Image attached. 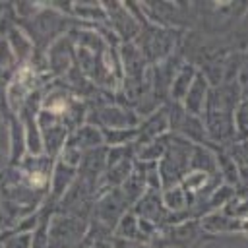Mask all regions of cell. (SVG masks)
<instances>
[{
    "instance_id": "obj_1",
    "label": "cell",
    "mask_w": 248,
    "mask_h": 248,
    "mask_svg": "<svg viewBox=\"0 0 248 248\" xmlns=\"http://www.w3.org/2000/svg\"><path fill=\"white\" fill-rule=\"evenodd\" d=\"M89 229V221L54 211L48 217V248H79Z\"/></svg>"
},
{
    "instance_id": "obj_2",
    "label": "cell",
    "mask_w": 248,
    "mask_h": 248,
    "mask_svg": "<svg viewBox=\"0 0 248 248\" xmlns=\"http://www.w3.org/2000/svg\"><path fill=\"white\" fill-rule=\"evenodd\" d=\"M85 122L97 126L99 130H114V128H138L141 118L132 107H124L116 103H103L87 110Z\"/></svg>"
},
{
    "instance_id": "obj_3",
    "label": "cell",
    "mask_w": 248,
    "mask_h": 248,
    "mask_svg": "<svg viewBox=\"0 0 248 248\" xmlns=\"http://www.w3.org/2000/svg\"><path fill=\"white\" fill-rule=\"evenodd\" d=\"M130 209H132V203L126 200L120 188H105L97 196L91 221H97L114 232V227L118 225L122 215L128 213Z\"/></svg>"
},
{
    "instance_id": "obj_4",
    "label": "cell",
    "mask_w": 248,
    "mask_h": 248,
    "mask_svg": "<svg viewBox=\"0 0 248 248\" xmlns=\"http://www.w3.org/2000/svg\"><path fill=\"white\" fill-rule=\"evenodd\" d=\"M169 132H170L169 103H165L163 107H159L157 110H153L151 114H147L145 118H141L140 126H138V140H136V143H145V141L163 138Z\"/></svg>"
},
{
    "instance_id": "obj_5",
    "label": "cell",
    "mask_w": 248,
    "mask_h": 248,
    "mask_svg": "<svg viewBox=\"0 0 248 248\" xmlns=\"http://www.w3.org/2000/svg\"><path fill=\"white\" fill-rule=\"evenodd\" d=\"M202 232L205 236H232L240 234V221L223 213V211H209L200 219Z\"/></svg>"
},
{
    "instance_id": "obj_6",
    "label": "cell",
    "mask_w": 248,
    "mask_h": 248,
    "mask_svg": "<svg viewBox=\"0 0 248 248\" xmlns=\"http://www.w3.org/2000/svg\"><path fill=\"white\" fill-rule=\"evenodd\" d=\"M76 178H78V169L76 167H70V165H66V163H62V161L56 159L54 169H52V176H50V188H48L46 202H50L56 207V203L72 188V184L76 182Z\"/></svg>"
},
{
    "instance_id": "obj_7",
    "label": "cell",
    "mask_w": 248,
    "mask_h": 248,
    "mask_svg": "<svg viewBox=\"0 0 248 248\" xmlns=\"http://www.w3.org/2000/svg\"><path fill=\"white\" fill-rule=\"evenodd\" d=\"M74 64V43L70 37H58L48 48V70L54 76L68 74Z\"/></svg>"
},
{
    "instance_id": "obj_8",
    "label": "cell",
    "mask_w": 248,
    "mask_h": 248,
    "mask_svg": "<svg viewBox=\"0 0 248 248\" xmlns=\"http://www.w3.org/2000/svg\"><path fill=\"white\" fill-rule=\"evenodd\" d=\"M209 81L203 78V74L198 70V76L194 79V83L190 85L188 93L184 95L182 99V108L188 112V114H194V116H203V110H205V103H207V95H209Z\"/></svg>"
},
{
    "instance_id": "obj_9",
    "label": "cell",
    "mask_w": 248,
    "mask_h": 248,
    "mask_svg": "<svg viewBox=\"0 0 248 248\" xmlns=\"http://www.w3.org/2000/svg\"><path fill=\"white\" fill-rule=\"evenodd\" d=\"M66 143L72 145V147H76V149H79L81 153L105 145V143H103V134H101V130H99L97 126L89 124V122L78 126V128L68 136Z\"/></svg>"
},
{
    "instance_id": "obj_10",
    "label": "cell",
    "mask_w": 248,
    "mask_h": 248,
    "mask_svg": "<svg viewBox=\"0 0 248 248\" xmlns=\"http://www.w3.org/2000/svg\"><path fill=\"white\" fill-rule=\"evenodd\" d=\"M196 76H198V68L194 64H190L188 60H184L172 78V83L169 89V103H182V99L188 93L190 85L194 83Z\"/></svg>"
},
{
    "instance_id": "obj_11",
    "label": "cell",
    "mask_w": 248,
    "mask_h": 248,
    "mask_svg": "<svg viewBox=\"0 0 248 248\" xmlns=\"http://www.w3.org/2000/svg\"><path fill=\"white\" fill-rule=\"evenodd\" d=\"M6 43L10 45V48L16 56V60L19 62V66L29 64V60L35 56V43L31 41V37L23 29H19V25L6 37Z\"/></svg>"
},
{
    "instance_id": "obj_12",
    "label": "cell",
    "mask_w": 248,
    "mask_h": 248,
    "mask_svg": "<svg viewBox=\"0 0 248 248\" xmlns=\"http://www.w3.org/2000/svg\"><path fill=\"white\" fill-rule=\"evenodd\" d=\"M161 198H163V205L167 207L169 213H186V211L190 213L192 198L180 184L161 190Z\"/></svg>"
},
{
    "instance_id": "obj_13",
    "label": "cell",
    "mask_w": 248,
    "mask_h": 248,
    "mask_svg": "<svg viewBox=\"0 0 248 248\" xmlns=\"http://www.w3.org/2000/svg\"><path fill=\"white\" fill-rule=\"evenodd\" d=\"M190 170H200L207 174H219L217 172V159L215 149L205 145H194L192 157H190Z\"/></svg>"
},
{
    "instance_id": "obj_14",
    "label": "cell",
    "mask_w": 248,
    "mask_h": 248,
    "mask_svg": "<svg viewBox=\"0 0 248 248\" xmlns=\"http://www.w3.org/2000/svg\"><path fill=\"white\" fill-rule=\"evenodd\" d=\"M114 236L116 238H122V240L145 242V238L141 234V227H140V217L132 209L128 213H124L122 219L118 221V225L114 227Z\"/></svg>"
},
{
    "instance_id": "obj_15",
    "label": "cell",
    "mask_w": 248,
    "mask_h": 248,
    "mask_svg": "<svg viewBox=\"0 0 248 248\" xmlns=\"http://www.w3.org/2000/svg\"><path fill=\"white\" fill-rule=\"evenodd\" d=\"M105 147H122L132 145L138 140V128H114V130H101Z\"/></svg>"
},
{
    "instance_id": "obj_16",
    "label": "cell",
    "mask_w": 248,
    "mask_h": 248,
    "mask_svg": "<svg viewBox=\"0 0 248 248\" xmlns=\"http://www.w3.org/2000/svg\"><path fill=\"white\" fill-rule=\"evenodd\" d=\"M72 16L79 19H91V21H105L107 12L103 4L97 2H72Z\"/></svg>"
},
{
    "instance_id": "obj_17",
    "label": "cell",
    "mask_w": 248,
    "mask_h": 248,
    "mask_svg": "<svg viewBox=\"0 0 248 248\" xmlns=\"http://www.w3.org/2000/svg\"><path fill=\"white\" fill-rule=\"evenodd\" d=\"M234 122V138L236 141H248V101H240L232 116Z\"/></svg>"
},
{
    "instance_id": "obj_18",
    "label": "cell",
    "mask_w": 248,
    "mask_h": 248,
    "mask_svg": "<svg viewBox=\"0 0 248 248\" xmlns=\"http://www.w3.org/2000/svg\"><path fill=\"white\" fill-rule=\"evenodd\" d=\"M221 211L231 215V217H234V219H238V221L246 219L248 217V196H234Z\"/></svg>"
},
{
    "instance_id": "obj_19",
    "label": "cell",
    "mask_w": 248,
    "mask_h": 248,
    "mask_svg": "<svg viewBox=\"0 0 248 248\" xmlns=\"http://www.w3.org/2000/svg\"><path fill=\"white\" fill-rule=\"evenodd\" d=\"M31 244V232H16L8 238V242L4 244V248H29Z\"/></svg>"
},
{
    "instance_id": "obj_20",
    "label": "cell",
    "mask_w": 248,
    "mask_h": 248,
    "mask_svg": "<svg viewBox=\"0 0 248 248\" xmlns=\"http://www.w3.org/2000/svg\"><path fill=\"white\" fill-rule=\"evenodd\" d=\"M114 248H153L147 242H136V240H122L114 236Z\"/></svg>"
},
{
    "instance_id": "obj_21",
    "label": "cell",
    "mask_w": 248,
    "mask_h": 248,
    "mask_svg": "<svg viewBox=\"0 0 248 248\" xmlns=\"http://www.w3.org/2000/svg\"><path fill=\"white\" fill-rule=\"evenodd\" d=\"M240 234H244V236H248V217L240 221Z\"/></svg>"
},
{
    "instance_id": "obj_22",
    "label": "cell",
    "mask_w": 248,
    "mask_h": 248,
    "mask_svg": "<svg viewBox=\"0 0 248 248\" xmlns=\"http://www.w3.org/2000/svg\"><path fill=\"white\" fill-rule=\"evenodd\" d=\"M240 89H242V99H244V101H248V83L240 85Z\"/></svg>"
},
{
    "instance_id": "obj_23",
    "label": "cell",
    "mask_w": 248,
    "mask_h": 248,
    "mask_svg": "<svg viewBox=\"0 0 248 248\" xmlns=\"http://www.w3.org/2000/svg\"><path fill=\"white\" fill-rule=\"evenodd\" d=\"M0 205H2V202H0Z\"/></svg>"
}]
</instances>
